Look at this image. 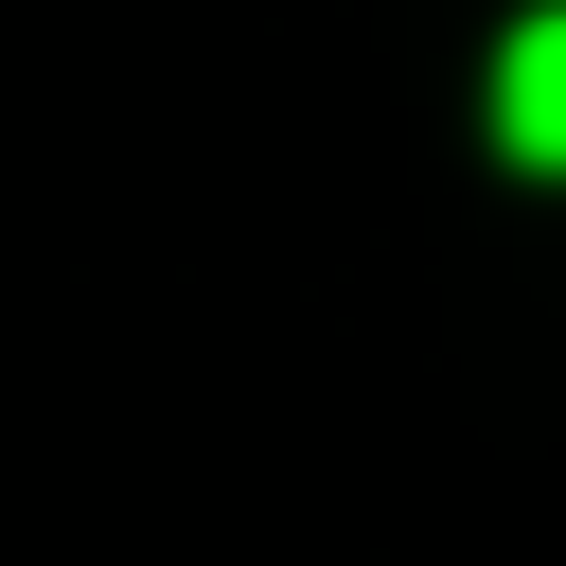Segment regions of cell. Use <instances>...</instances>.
I'll use <instances>...</instances> for the list:
<instances>
[{
    "label": "cell",
    "mask_w": 566,
    "mask_h": 566,
    "mask_svg": "<svg viewBox=\"0 0 566 566\" xmlns=\"http://www.w3.org/2000/svg\"><path fill=\"white\" fill-rule=\"evenodd\" d=\"M495 142H513L531 177H566V0L513 18V53H495Z\"/></svg>",
    "instance_id": "cell-1"
}]
</instances>
